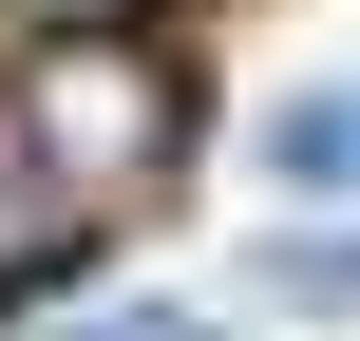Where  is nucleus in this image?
Wrapping results in <instances>:
<instances>
[{
	"mask_svg": "<svg viewBox=\"0 0 360 341\" xmlns=\"http://www.w3.org/2000/svg\"><path fill=\"white\" fill-rule=\"evenodd\" d=\"M0 152H19L76 228H114V209L190 152V76H171L133 19H57V38H19V76H0Z\"/></svg>",
	"mask_w": 360,
	"mask_h": 341,
	"instance_id": "f257e3e1",
	"label": "nucleus"
},
{
	"mask_svg": "<svg viewBox=\"0 0 360 341\" xmlns=\"http://www.w3.org/2000/svg\"><path fill=\"white\" fill-rule=\"evenodd\" d=\"M76 247H95V228H76V209H57V190H38L19 152H0V304H19V285H57Z\"/></svg>",
	"mask_w": 360,
	"mask_h": 341,
	"instance_id": "7ed1b4c3",
	"label": "nucleus"
},
{
	"mask_svg": "<svg viewBox=\"0 0 360 341\" xmlns=\"http://www.w3.org/2000/svg\"><path fill=\"white\" fill-rule=\"evenodd\" d=\"M266 285H285V304H323V323H360V228H304V247H266Z\"/></svg>",
	"mask_w": 360,
	"mask_h": 341,
	"instance_id": "20e7f679",
	"label": "nucleus"
},
{
	"mask_svg": "<svg viewBox=\"0 0 360 341\" xmlns=\"http://www.w3.org/2000/svg\"><path fill=\"white\" fill-rule=\"evenodd\" d=\"M76 341H228V323H209V304H95Z\"/></svg>",
	"mask_w": 360,
	"mask_h": 341,
	"instance_id": "39448f33",
	"label": "nucleus"
},
{
	"mask_svg": "<svg viewBox=\"0 0 360 341\" xmlns=\"http://www.w3.org/2000/svg\"><path fill=\"white\" fill-rule=\"evenodd\" d=\"M266 190L304 209V190H360V95H285L266 114Z\"/></svg>",
	"mask_w": 360,
	"mask_h": 341,
	"instance_id": "f03ea898",
	"label": "nucleus"
}]
</instances>
